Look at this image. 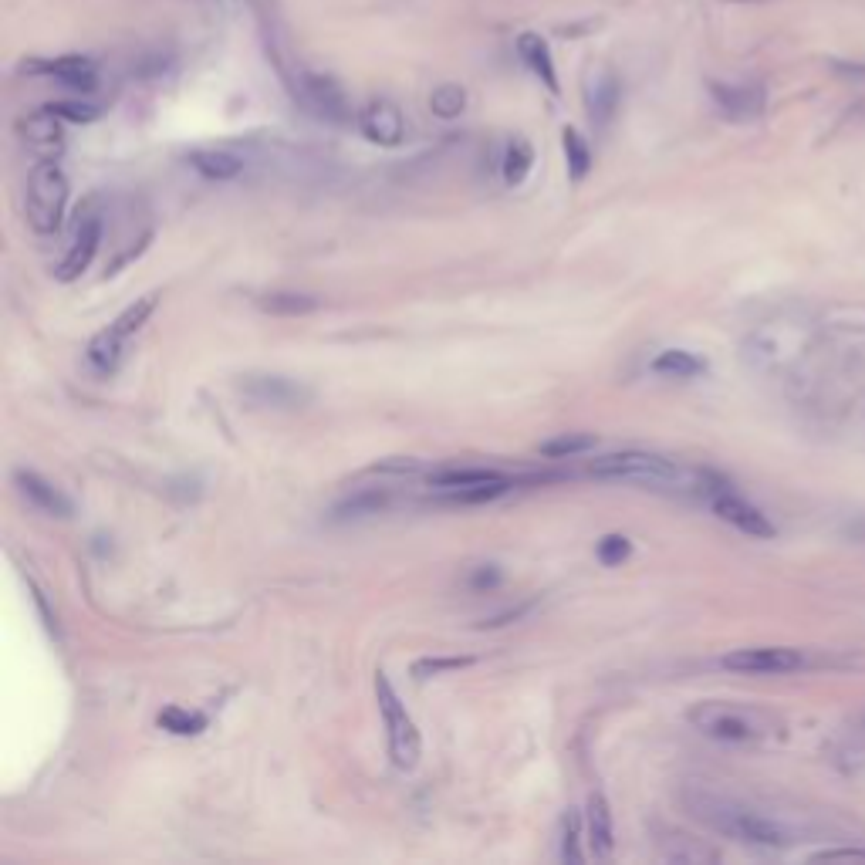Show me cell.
<instances>
[{
  "instance_id": "1",
  "label": "cell",
  "mask_w": 865,
  "mask_h": 865,
  "mask_svg": "<svg viewBox=\"0 0 865 865\" xmlns=\"http://www.w3.org/2000/svg\"><path fill=\"white\" fill-rule=\"evenodd\" d=\"M683 805L700 825H707L710 832H717V835L734 838V842L761 845V849H784V845H791V832L778 818L761 815V811L740 805L734 798L690 788V791H683Z\"/></svg>"
},
{
  "instance_id": "2",
  "label": "cell",
  "mask_w": 865,
  "mask_h": 865,
  "mask_svg": "<svg viewBox=\"0 0 865 865\" xmlns=\"http://www.w3.org/2000/svg\"><path fill=\"white\" fill-rule=\"evenodd\" d=\"M744 355L754 369L761 372H774V376H784V372L798 369L801 359L811 352V328L808 325H791V321H778V325H764L747 338Z\"/></svg>"
},
{
  "instance_id": "3",
  "label": "cell",
  "mask_w": 865,
  "mask_h": 865,
  "mask_svg": "<svg viewBox=\"0 0 865 865\" xmlns=\"http://www.w3.org/2000/svg\"><path fill=\"white\" fill-rule=\"evenodd\" d=\"M690 724L713 740H724V744H751L761 740L771 730V717L754 707H740V703H724V700H703L697 707H690Z\"/></svg>"
},
{
  "instance_id": "4",
  "label": "cell",
  "mask_w": 865,
  "mask_h": 865,
  "mask_svg": "<svg viewBox=\"0 0 865 865\" xmlns=\"http://www.w3.org/2000/svg\"><path fill=\"white\" fill-rule=\"evenodd\" d=\"M588 474L602 480H626V484H649V487H680L686 484V470L680 463L659 457L649 450H622L605 453V457L588 463Z\"/></svg>"
},
{
  "instance_id": "5",
  "label": "cell",
  "mask_w": 865,
  "mask_h": 865,
  "mask_svg": "<svg viewBox=\"0 0 865 865\" xmlns=\"http://www.w3.org/2000/svg\"><path fill=\"white\" fill-rule=\"evenodd\" d=\"M68 210V176L58 163L44 159L31 169L28 190H24V217L34 234H55Z\"/></svg>"
},
{
  "instance_id": "6",
  "label": "cell",
  "mask_w": 865,
  "mask_h": 865,
  "mask_svg": "<svg viewBox=\"0 0 865 865\" xmlns=\"http://www.w3.org/2000/svg\"><path fill=\"white\" fill-rule=\"evenodd\" d=\"M376 700H379V710H382V724H386L392 764H396L399 771H413L419 764V754H423V744H419L416 720L409 717V710L403 707L399 693L392 690L386 673H376Z\"/></svg>"
},
{
  "instance_id": "7",
  "label": "cell",
  "mask_w": 865,
  "mask_h": 865,
  "mask_svg": "<svg viewBox=\"0 0 865 865\" xmlns=\"http://www.w3.org/2000/svg\"><path fill=\"white\" fill-rule=\"evenodd\" d=\"M703 494H707L713 514H717L720 521H727L730 528L751 534V538H774V534H778V528L768 521V514H764L761 507H754L751 501H744L727 480L707 474L703 477Z\"/></svg>"
},
{
  "instance_id": "8",
  "label": "cell",
  "mask_w": 865,
  "mask_h": 865,
  "mask_svg": "<svg viewBox=\"0 0 865 865\" xmlns=\"http://www.w3.org/2000/svg\"><path fill=\"white\" fill-rule=\"evenodd\" d=\"M294 102L301 105L305 112H311L321 122H345L349 119V98H345L342 85L328 75H318V71L298 68L288 78Z\"/></svg>"
},
{
  "instance_id": "9",
  "label": "cell",
  "mask_w": 865,
  "mask_h": 865,
  "mask_svg": "<svg viewBox=\"0 0 865 865\" xmlns=\"http://www.w3.org/2000/svg\"><path fill=\"white\" fill-rule=\"evenodd\" d=\"M102 227H105V217L102 210H98V200H88L82 210H78V220H75V234H71V244L65 257H61L55 278L58 281H75L82 278V274L88 271V264H92V257L98 251V244H102Z\"/></svg>"
},
{
  "instance_id": "10",
  "label": "cell",
  "mask_w": 865,
  "mask_h": 865,
  "mask_svg": "<svg viewBox=\"0 0 865 865\" xmlns=\"http://www.w3.org/2000/svg\"><path fill=\"white\" fill-rule=\"evenodd\" d=\"M808 659L801 649H788V646H751V649H734L720 659L724 670L734 673H795L801 670Z\"/></svg>"
},
{
  "instance_id": "11",
  "label": "cell",
  "mask_w": 865,
  "mask_h": 865,
  "mask_svg": "<svg viewBox=\"0 0 865 865\" xmlns=\"http://www.w3.org/2000/svg\"><path fill=\"white\" fill-rule=\"evenodd\" d=\"M359 129L362 136L369 142H376V146H399V142L406 139V119L403 112H399L396 102H389V98H372L369 105L359 112Z\"/></svg>"
},
{
  "instance_id": "12",
  "label": "cell",
  "mask_w": 865,
  "mask_h": 865,
  "mask_svg": "<svg viewBox=\"0 0 865 865\" xmlns=\"http://www.w3.org/2000/svg\"><path fill=\"white\" fill-rule=\"evenodd\" d=\"M240 389H244V396H251L257 406L298 409V406L311 403V389H305L294 379H284V376H244Z\"/></svg>"
},
{
  "instance_id": "13",
  "label": "cell",
  "mask_w": 865,
  "mask_h": 865,
  "mask_svg": "<svg viewBox=\"0 0 865 865\" xmlns=\"http://www.w3.org/2000/svg\"><path fill=\"white\" fill-rule=\"evenodd\" d=\"M713 105L730 122H754L764 115V88L740 82H710Z\"/></svg>"
},
{
  "instance_id": "14",
  "label": "cell",
  "mask_w": 865,
  "mask_h": 865,
  "mask_svg": "<svg viewBox=\"0 0 865 865\" xmlns=\"http://www.w3.org/2000/svg\"><path fill=\"white\" fill-rule=\"evenodd\" d=\"M619 102H622V85L612 71H595L585 85V109H588V119L595 122L599 129H605L609 122L615 119L619 112Z\"/></svg>"
},
{
  "instance_id": "15",
  "label": "cell",
  "mask_w": 865,
  "mask_h": 865,
  "mask_svg": "<svg viewBox=\"0 0 865 865\" xmlns=\"http://www.w3.org/2000/svg\"><path fill=\"white\" fill-rule=\"evenodd\" d=\"M28 71H44L51 75L55 82H61L71 92H92L98 85V68L92 58H82V55H65V58H55V61H34Z\"/></svg>"
},
{
  "instance_id": "16",
  "label": "cell",
  "mask_w": 865,
  "mask_h": 865,
  "mask_svg": "<svg viewBox=\"0 0 865 865\" xmlns=\"http://www.w3.org/2000/svg\"><path fill=\"white\" fill-rule=\"evenodd\" d=\"M14 484H17V490H21L24 497H28V504H34L44 514L71 517V511H75V504H71L68 497L61 494L55 484H51V480H44L41 474H34V470H17Z\"/></svg>"
},
{
  "instance_id": "17",
  "label": "cell",
  "mask_w": 865,
  "mask_h": 865,
  "mask_svg": "<svg viewBox=\"0 0 865 865\" xmlns=\"http://www.w3.org/2000/svg\"><path fill=\"white\" fill-rule=\"evenodd\" d=\"M585 838H588V849H592L595 859H612V849H615L612 808L599 791L588 795V805H585Z\"/></svg>"
},
{
  "instance_id": "18",
  "label": "cell",
  "mask_w": 865,
  "mask_h": 865,
  "mask_svg": "<svg viewBox=\"0 0 865 865\" xmlns=\"http://www.w3.org/2000/svg\"><path fill=\"white\" fill-rule=\"evenodd\" d=\"M517 55H521L524 65L531 68L534 78H541L545 82L548 92H561L558 85V71H555V58H551V48L545 38H538V34H521L517 38Z\"/></svg>"
},
{
  "instance_id": "19",
  "label": "cell",
  "mask_w": 865,
  "mask_h": 865,
  "mask_svg": "<svg viewBox=\"0 0 865 865\" xmlns=\"http://www.w3.org/2000/svg\"><path fill=\"white\" fill-rule=\"evenodd\" d=\"M126 342H129V338H122L109 325L105 332H98L92 342H88V349H85L88 365H92L98 376H112V372L122 365V359H126Z\"/></svg>"
},
{
  "instance_id": "20",
  "label": "cell",
  "mask_w": 865,
  "mask_h": 865,
  "mask_svg": "<svg viewBox=\"0 0 865 865\" xmlns=\"http://www.w3.org/2000/svg\"><path fill=\"white\" fill-rule=\"evenodd\" d=\"M190 166L200 176L217 183L234 180V176L244 173V159L237 153H227V149H196V153H190Z\"/></svg>"
},
{
  "instance_id": "21",
  "label": "cell",
  "mask_w": 865,
  "mask_h": 865,
  "mask_svg": "<svg viewBox=\"0 0 865 865\" xmlns=\"http://www.w3.org/2000/svg\"><path fill=\"white\" fill-rule=\"evenodd\" d=\"M21 136L28 146L41 149V153H51V149L61 146V119L51 109L31 112L28 119H21Z\"/></svg>"
},
{
  "instance_id": "22",
  "label": "cell",
  "mask_w": 865,
  "mask_h": 865,
  "mask_svg": "<svg viewBox=\"0 0 865 865\" xmlns=\"http://www.w3.org/2000/svg\"><path fill=\"white\" fill-rule=\"evenodd\" d=\"M321 305L315 294H298V291H271L257 298V308L267 311V315L278 318H298V315H311Z\"/></svg>"
},
{
  "instance_id": "23",
  "label": "cell",
  "mask_w": 865,
  "mask_h": 865,
  "mask_svg": "<svg viewBox=\"0 0 865 865\" xmlns=\"http://www.w3.org/2000/svg\"><path fill=\"white\" fill-rule=\"evenodd\" d=\"M649 369H653L656 376L693 379V376H703V372H707V362H703L700 355L686 352V349H666V352H659V355H656Z\"/></svg>"
},
{
  "instance_id": "24",
  "label": "cell",
  "mask_w": 865,
  "mask_h": 865,
  "mask_svg": "<svg viewBox=\"0 0 865 865\" xmlns=\"http://www.w3.org/2000/svg\"><path fill=\"white\" fill-rule=\"evenodd\" d=\"M504 474L497 470H484V467H460V470H440V474L430 477V487L433 494H450V490H460V487H477V484H487V480H501Z\"/></svg>"
},
{
  "instance_id": "25",
  "label": "cell",
  "mask_w": 865,
  "mask_h": 865,
  "mask_svg": "<svg viewBox=\"0 0 865 865\" xmlns=\"http://www.w3.org/2000/svg\"><path fill=\"white\" fill-rule=\"evenodd\" d=\"M534 166V149L528 139H511L504 149V159H501V173H504V183L507 186H521L528 180Z\"/></svg>"
},
{
  "instance_id": "26",
  "label": "cell",
  "mask_w": 865,
  "mask_h": 865,
  "mask_svg": "<svg viewBox=\"0 0 865 865\" xmlns=\"http://www.w3.org/2000/svg\"><path fill=\"white\" fill-rule=\"evenodd\" d=\"M561 146H565V159H568V180L582 183L592 169V149H588L585 136L578 129H565L561 132Z\"/></svg>"
},
{
  "instance_id": "27",
  "label": "cell",
  "mask_w": 865,
  "mask_h": 865,
  "mask_svg": "<svg viewBox=\"0 0 865 865\" xmlns=\"http://www.w3.org/2000/svg\"><path fill=\"white\" fill-rule=\"evenodd\" d=\"M538 450H541V457H551V460L578 457V453L595 450V436H588V433H561V436H555V440H545Z\"/></svg>"
},
{
  "instance_id": "28",
  "label": "cell",
  "mask_w": 865,
  "mask_h": 865,
  "mask_svg": "<svg viewBox=\"0 0 865 865\" xmlns=\"http://www.w3.org/2000/svg\"><path fill=\"white\" fill-rule=\"evenodd\" d=\"M159 727L169 730L176 737H193L207 727V717L203 713H193V710H183V707H166L159 713Z\"/></svg>"
},
{
  "instance_id": "29",
  "label": "cell",
  "mask_w": 865,
  "mask_h": 865,
  "mask_svg": "<svg viewBox=\"0 0 865 865\" xmlns=\"http://www.w3.org/2000/svg\"><path fill=\"white\" fill-rule=\"evenodd\" d=\"M153 311H156V294H146V298L132 301V305H129L126 311H122L119 318L112 321V328H115V332H119L122 338H132L142 325H146Z\"/></svg>"
},
{
  "instance_id": "30",
  "label": "cell",
  "mask_w": 865,
  "mask_h": 865,
  "mask_svg": "<svg viewBox=\"0 0 865 865\" xmlns=\"http://www.w3.org/2000/svg\"><path fill=\"white\" fill-rule=\"evenodd\" d=\"M430 109H433L436 119H460L463 109H467V92H463L460 85H440V88H433Z\"/></svg>"
},
{
  "instance_id": "31",
  "label": "cell",
  "mask_w": 865,
  "mask_h": 865,
  "mask_svg": "<svg viewBox=\"0 0 865 865\" xmlns=\"http://www.w3.org/2000/svg\"><path fill=\"white\" fill-rule=\"evenodd\" d=\"M514 484L507 477L501 480H487V484H477V487H460V490H450V494H443L447 501L453 504H484V501H494V497L507 494Z\"/></svg>"
},
{
  "instance_id": "32",
  "label": "cell",
  "mask_w": 865,
  "mask_h": 865,
  "mask_svg": "<svg viewBox=\"0 0 865 865\" xmlns=\"http://www.w3.org/2000/svg\"><path fill=\"white\" fill-rule=\"evenodd\" d=\"M389 504V497L382 494V490H359L355 497H349V501H342L335 507L338 517H362V514H379L382 507Z\"/></svg>"
},
{
  "instance_id": "33",
  "label": "cell",
  "mask_w": 865,
  "mask_h": 865,
  "mask_svg": "<svg viewBox=\"0 0 865 865\" xmlns=\"http://www.w3.org/2000/svg\"><path fill=\"white\" fill-rule=\"evenodd\" d=\"M48 109L55 112L61 122H75V126H88V122H95L98 115H102V109H98V105L82 102V98H65V102H51Z\"/></svg>"
},
{
  "instance_id": "34",
  "label": "cell",
  "mask_w": 865,
  "mask_h": 865,
  "mask_svg": "<svg viewBox=\"0 0 865 865\" xmlns=\"http://www.w3.org/2000/svg\"><path fill=\"white\" fill-rule=\"evenodd\" d=\"M663 859H670V862H713L717 859V852L707 849V845H693L686 835H676L670 849H663Z\"/></svg>"
},
{
  "instance_id": "35",
  "label": "cell",
  "mask_w": 865,
  "mask_h": 865,
  "mask_svg": "<svg viewBox=\"0 0 865 865\" xmlns=\"http://www.w3.org/2000/svg\"><path fill=\"white\" fill-rule=\"evenodd\" d=\"M561 859L565 862H585L582 852V818L568 815L565 818V832H561Z\"/></svg>"
},
{
  "instance_id": "36",
  "label": "cell",
  "mask_w": 865,
  "mask_h": 865,
  "mask_svg": "<svg viewBox=\"0 0 865 865\" xmlns=\"http://www.w3.org/2000/svg\"><path fill=\"white\" fill-rule=\"evenodd\" d=\"M595 555H599L602 565H622L629 555H632V541L626 538V534H605V538L599 541V548H595Z\"/></svg>"
},
{
  "instance_id": "37",
  "label": "cell",
  "mask_w": 865,
  "mask_h": 865,
  "mask_svg": "<svg viewBox=\"0 0 865 865\" xmlns=\"http://www.w3.org/2000/svg\"><path fill=\"white\" fill-rule=\"evenodd\" d=\"M474 659H419V663L413 666V676H419V680H426V676H436V673H450V670H463V666H470Z\"/></svg>"
},
{
  "instance_id": "38",
  "label": "cell",
  "mask_w": 865,
  "mask_h": 865,
  "mask_svg": "<svg viewBox=\"0 0 865 865\" xmlns=\"http://www.w3.org/2000/svg\"><path fill=\"white\" fill-rule=\"evenodd\" d=\"M815 859H865V849H832V852H818Z\"/></svg>"
},
{
  "instance_id": "39",
  "label": "cell",
  "mask_w": 865,
  "mask_h": 865,
  "mask_svg": "<svg viewBox=\"0 0 865 865\" xmlns=\"http://www.w3.org/2000/svg\"><path fill=\"white\" fill-rule=\"evenodd\" d=\"M497 582H501V575H497L494 568H490V572H477V575H474V585H477V588H484V585H497Z\"/></svg>"
}]
</instances>
